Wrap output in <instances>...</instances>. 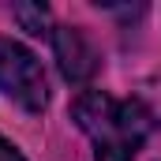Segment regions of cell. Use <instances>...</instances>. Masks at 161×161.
Here are the masks:
<instances>
[{
	"label": "cell",
	"instance_id": "obj_1",
	"mask_svg": "<svg viewBox=\"0 0 161 161\" xmlns=\"http://www.w3.org/2000/svg\"><path fill=\"white\" fill-rule=\"evenodd\" d=\"M71 116L94 142L97 161H131L154 127V113L142 101H120L105 90H82Z\"/></svg>",
	"mask_w": 161,
	"mask_h": 161
},
{
	"label": "cell",
	"instance_id": "obj_2",
	"mask_svg": "<svg viewBox=\"0 0 161 161\" xmlns=\"http://www.w3.org/2000/svg\"><path fill=\"white\" fill-rule=\"evenodd\" d=\"M0 94L26 113H41L49 105V82L38 56L11 38H0Z\"/></svg>",
	"mask_w": 161,
	"mask_h": 161
},
{
	"label": "cell",
	"instance_id": "obj_3",
	"mask_svg": "<svg viewBox=\"0 0 161 161\" xmlns=\"http://www.w3.org/2000/svg\"><path fill=\"white\" fill-rule=\"evenodd\" d=\"M49 38H53V49H56L60 75L68 82H90L97 75V49L90 45V38L79 26H56Z\"/></svg>",
	"mask_w": 161,
	"mask_h": 161
},
{
	"label": "cell",
	"instance_id": "obj_4",
	"mask_svg": "<svg viewBox=\"0 0 161 161\" xmlns=\"http://www.w3.org/2000/svg\"><path fill=\"white\" fill-rule=\"evenodd\" d=\"M15 19L23 23V30H30V34H49L45 26H49V11L41 8V4H19L15 8Z\"/></svg>",
	"mask_w": 161,
	"mask_h": 161
},
{
	"label": "cell",
	"instance_id": "obj_5",
	"mask_svg": "<svg viewBox=\"0 0 161 161\" xmlns=\"http://www.w3.org/2000/svg\"><path fill=\"white\" fill-rule=\"evenodd\" d=\"M0 161H26V158H23V154H19V150H15V146L0 135Z\"/></svg>",
	"mask_w": 161,
	"mask_h": 161
}]
</instances>
